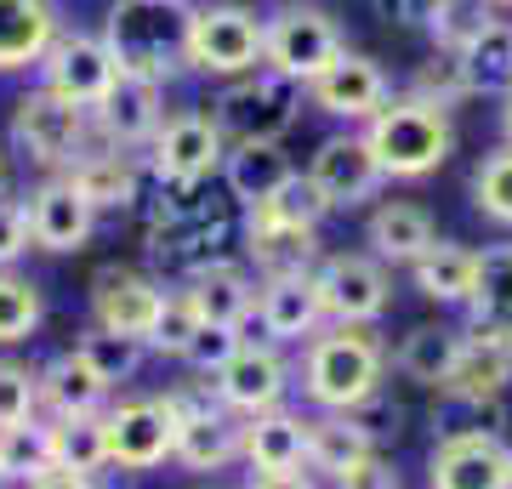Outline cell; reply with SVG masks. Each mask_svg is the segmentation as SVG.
Listing matches in <instances>:
<instances>
[{
  "mask_svg": "<svg viewBox=\"0 0 512 489\" xmlns=\"http://www.w3.org/2000/svg\"><path fill=\"white\" fill-rule=\"evenodd\" d=\"M296 387L313 410H359L382 393L387 347L370 325H325L313 342H302Z\"/></svg>",
  "mask_w": 512,
  "mask_h": 489,
  "instance_id": "cell-1",
  "label": "cell"
},
{
  "mask_svg": "<svg viewBox=\"0 0 512 489\" xmlns=\"http://www.w3.org/2000/svg\"><path fill=\"white\" fill-rule=\"evenodd\" d=\"M365 131L370 154H376V165H382V177L393 182H421L433 177L444 160H450V148H456V126H450V109H439V103H421V97H393Z\"/></svg>",
  "mask_w": 512,
  "mask_h": 489,
  "instance_id": "cell-2",
  "label": "cell"
},
{
  "mask_svg": "<svg viewBox=\"0 0 512 489\" xmlns=\"http://www.w3.org/2000/svg\"><path fill=\"white\" fill-rule=\"evenodd\" d=\"M183 23L188 0H114L103 12V40L120 57V74L171 80L183 69Z\"/></svg>",
  "mask_w": 512,
  "mask_h": 489,
  "instance_id": "cell-3",
  "label": "cell"
},
{
  "mask_svg": "<svg viewBox=\"0 0 512 489\" xmlns=\"http://www.w3.org/2000/svg\"><path fill=\"white\" fill-rule=\"evenodd\" d=\"M262 12L245 0H200L183 23V69L211 80H239L262 69Z\"/></svg>",
  "mask_w": 512,
  "mask_h": 489,
  "instance_id": "cell-4",
  "label": "cell"
},
{
  "mask_svg": "<svg viewBox=\"0 0 512 489\" xmlns=\"http://www.w3.org/2000/svg\"><path fill=\"white\" fill-rule=\"evenodd\" d=\"M12 148L35 171L63 177L92 148V109H80V103H69V97H57L46 86H29L12 103Z\"/></svg>",
  "mask_w": 512,
  "mask_h": 489,
  "instance_id": "cell-5",
  "label": "cell"
},
{
  "mask_svg": "<svg viewBox=\"0 0 512 489\" xmlns=\"http://www.w3.org/2000/svg\"><path fill=\"white\" fill-rule=\"evenodd\" d=\"M262 69L285 74L296 86H308L313 74H325L336 57L348 52V35L342 23L330 18L325 6L313 0H285L274 12H262Z\"/></svg>",
  "mask_w": 512,
  "mask_h": 489,
  "instance_id": "cell-6",
  "label": "cell"
},
{
  "mask_svg": "<svg viewBox=\"0 0 512 489\" xmlns=\"http://www.w3.org/2000/svg\"><path fill=\"white\" fill-rule=\"evenodd\" d=\"M211 114L228 143H279L302 114V86L274 69H251L217 91Z\"/></svg>",
  "mask_w": 512,
  "mask_h": 489,
  "instance_id": "cell-7",
  "label": "cell"
},
{
  "mask_svg": "<svg viewBox=\"0 0 512 489\" xmlns=\"http://www.w3.org/2000/svg\"><path fill=\"white\" fill-rule=\"evenodd\" d=\"M313 290L330 325H376L393 308V273L370 251H325L313 268Z\"/></svg>",
  "mask_w": 512,
  "mask_h": 489,
  "instance_id": "cell-8",
  "label": "cell"
},
{
  "mask_svg": "<svg viewBox=\"0 0 512 489\" xmlns=\"http://www.w3.org/2000/svg\"><path fill=\"white\" fill-rule=\"evenodd\" d=\"M222 160H228V137H222L217 114L205 109L165 114L160 137L148 143V177L177 182V188H205L211 177H222Z\"/></svg>",
  "mask_w": 512,
  "mask_h": 489,
  "instance_id": "cell-9",
  "label": "cell"
},
{
  "mask_svg": "<svg viewBox=\"0 0 512 489\" xmlns=\"http://www.w3.org/2000/svg\"><path fill=\"white\" fill-rule=\"evenodd\" d=\"M302 97H308V109H319L325 120L370 126V120L393 103V80H387V69L370 52H353L348 46L325 74H313L308 86H302Z\"/></svg>",
  "mask_w": 512,
  "mask_h": 489,
  "instance_id": "cell-10",
  "label": "cell"
},
{
  "mask_svg": "<svg viewBox=\"0 0 512 489\" xmlns=\"http://www.w3.org/2000/svg\"><path fill=\"white\" fill-rule=\"evenodd\" d=\"M120 80V57L109 52L103 29H63L52 40V52L40 57V86L69 97L80 109H97Z\"/></svg>",
  "mask_w": 512,
  "mask_h": 489,
  "instance_id": "cell-11",
  "label": "cell"
},
{
  "mask_svg": "<svg viewBox=\"0 0 512 489\" xmlns=\"http://www.w3.org/2000/svg\"><path fill=\"white\" fill-rule=\"evenodd\" d=\"M109 433V467L120 472H154L177 455V416L165 399H120L103 410Z\"/></svg>",
  "mask_w": 512,
  "mask_h": 489,
  "instance_id": "cell-12",
  "label": "cell"
},
{
  "mask_svg": "<svg viewBox=\"0 0 512 489\" xmlns=\"http://www.w3.org/2000/svg\"><path fill=\"white\" fill-rule=\"evenodd\" d=\"M211 387H217L222 410H234L245 421V416H262V410H279L291 399L296 370L279 353V342H239V353L211 376Z\"/></svg>",
  "mask_w": 512,
  "mask_h": 489,
  "instance_id": "cell-13",
  "label": "cell"
},
{
  "mask_svg": "<svg viewBox=\"0 0 512 489\" xmlns=\"http://www.w3.org/2000/svg\"><path fill=\"white\" fill-rule=\"evenodd\" d=\"M427 489H512V455L490 427H450L427 455Z\"/></svg>",
  "mask_w": 512,
  "mask_h": 489,
  "instance_id": "cell-14",
  "label": "cell"
},
{
  "mask_svg": "<svg viewBox=\"0 0 512 489\" xmlns=\"http://www.w3.org/2000/svg\"><path fill=\"white\" fill-rule=\"evenodd\" d=\"M160 126H165V80H148V74H120L114 91L92 109V143L120 148V154H148Z\"/></svg>",
  "mask_w": 512,
  "mask_h": 489,
  "instance_id": "cell-15",
  "label": "cell"
},
{
  "mask_svg": "<svg viewBox=\"0 0 512 489\" xmlns=\"http://www.w3.org/2000/svg\"><path fill=\"white\" fill-rule=\"evenodd\" d=\"M308 182L325 194L330 211H359V205H370L382 194L387 177H382V165H376V154H370L365 131L348 126V131H336V137H325V143L313 148Z\"/></svg>",
  "mask_w": 512,
  "mask_h": 489,
  "instance_id": "cell-16",
  "label": "cell"
},
{
  "mask_svg": "<svg viewBox=\"0 0 512 489\" xmlns=\"http://www.w3.org/2000/svg\"><path fill=\"white\" fill-rule=\"evenodd\" d=\"M160 302H165V285L137 268H97V279H92V325L114 330V336H131L143 347L154 336Z\"/></svg>",
  "mask_w": 512,
  "mask_h": 489,
  "instance_id": "cell-17",
  "label": "cell"
},
{
  "mask_svg": "<svg viewBox=\"0 0 512 489\" xmlns=\"http://www.w3.org/2000/svg\"><path fill=\"white\" fill-rule=\"evenodd\" d=\"M512 387V330L501 325H467L461 330V359L444 381L450 404H490Z\"/></svg>",
  "mask_w": 512,
  "mask_h": 489,
  "instance_id": "cell-18",
  "label": "cell"
},
{
  "mask_svg": "<svg viewBox=\"0 0 512 489\" xmlns=\"http://www.w3.org/2000/svg\"><path fill=\"white\" fill-rule=\"evenodd\" d=\"M23 205H29V239H35V251L74 256V251H86V245H92L97 211L74 194L69 177H46L35 194H23Z\"/></svg>",
  "mask_w": 512,
  "mask_h": 489,
  "instance_id": "cell-19",
  "label": "cell"
},
{
  "mask_svg": "<svg viewBox=\"0 0 512 489\" xmlns=\"http://www.w3.org/2000/svg\"><path fill=\"white\" fill-rule=\"evenodd\" d=\"M256 325H262V342H313L319 330L330 325L325 308H319V290H313V273H279V279H262L256 285Z\"/></svg>",
  "mask_w": 512,
  "mask_h": 489,
  "instance_id": "cell-20",
  "label": "cell"
},
{
  "mask_svg": "<svg viewBox=\"0 0 512 489\" xmlns=\"http://www.w3.org/2000/svg\"><path fill=\"white\" fill-rule=\"evenodd\" d=\"M239 461L251 472H302L308 467V416H296L291 404L245 416L239 421Z\"/></svg>",
  "mask_w": 512,
  "mask_h": 489,
  "instance_id": "cell-21",
  "label": "cell"
},
{
  "mask_svg": "<svg viewBox=\"0 0 512 489\" xmlns=\"http://www.w3.org/2000/svg\"><path fill=\"white\" fill-rule=\"evenodd\" d=\"M63 177L74 182V194L92 205L97 217L103 211H137V200H143V165L131 160V154H120V148H103V143L86 148Z\"/></svg>",
  "mask_w": 512,
  "mask_h": 489,
  "instance_id": "cell-22",
  "label": "cell"
},
{
  "mask_svg": "<svg viewBox=\"0 0 512 489\" xmlns=\"http://www.w3.org/2000/svg\"><path fill=\"white\" fill-rule=\"evenodd\" d=\"M433 239H439V222L416 200H382L365 217V251L376 262H387V268H410Z\"/></svg>",
  "mask_w": 512,
  "mask_h": 489,
  "instance_id": "cell-23",
  "label": "cell"
},
{
  "mask_svg": "<svg viewBox=\"0 0 512 489\" xmlns=\"http://www.w3.org/2000/svg\"><path fill=\"white\" fill-rule=\"evenodd\" d=\"M57 35H63L57 0H0V74L40 69Z\"/></svg>",
  "mask_w": 512,
  "mask_h": 489,
  "instance_id": "cell-24",
  "label": "cell"
},
{
  "mask_svg": "<svg viewBox=\"0 0 512 489\" xmlns=\"http://www.w3.org/2000/svg\"><path fill=\"white\" fill-rule=\"evenodd\" d=\"M478 262H484V251H473V245H461V239H433V245L410 262V285H416L427 302H439V308H467L473 290H478Z\"/></svg>",
  "mask_w": 512,
  "mask_h": 489,
  "instance_id": "cell-25",
  "label": "cell"
},
{
  "mask_svg": "<svg viewBox=\"0 0 512 489\" xmlns=\"http://www.w3.org/2000/svg\"><path fill=\"white\" fill-rule=\"evenodd\" d=\"M296 177V160L279 143H228V160H222V188L239 211L274 200L279 188Z\"/></svg>",
  "mask_w": 512,
  "mask_h": 489,
  "instance_id": "cell-26",
  "label": "cell"
},
{
  "mask_svg": "<svg viewBox=\"0 0 512 489\" xmlns=\"http://www.w3.org/2000/svg\"><path fill=\"white\" fill-rule=\"evenodd\" d=\"M183 285H188V296H194V308H200L205 325L245 330V319L256 313V285H262V279H251V268H245V262L222 256V262L200 268L194 279H183Z\"/></svg>",
  "mask_w": 512,
  "mask_h": 489,
  "instance_id": "cell-27",
  "label": "cell"
},
{
  "mask_svg": "<svg viewBox=\"0 0 512 489\" xmlns=\"http://www.w3.org/2000/svg\"><path fill=\"white\" fill-rule=\"evenodd\" d=\"M319 234H291V228H274V222L245 217L239 228V262L256 268V279H279V273H313L319 268Z\"/></svg>",
  "mask_w": 512,
  "mask_h": 489,
  "instance_id": "cell-28",
  "label": "cell"
},
{
  "mask_svg": "<svg viewBox=\"0 0 512 489\" xmlns=\"http://www.w3.org/2000/svg\"><path fill=\"white\" fill-rule=\"evenodd\" d=\"M365 455H376V438L365 433L359 416H348V410H319V416H308V472L313 478H330L336 484Z\"/></svg>",
  "mask_w": 512,
  "mask_h": 489,
  "instance_id": "cell-29",
  "label": "cell"
},
{
  "mask_svg": "<svg viewBox=\"0 0 512 489\" xmlns=\"http://www.w3.org/2000/svg\"><path fill=\"white\" fill-rule=\"evenodd\" d=\"M40 410L46 416H103L109 410V387L80 353H57L40 364Z\"/></svg>",
  "mask_w": 512,
  "mask_h": 489,
  "instance_id": "cell-30",
  "label": "cell"
},
{
  "mask_svg": "<svg viewBox=\"0 0 512 489\" xmlns=\"http://www.w3.org/2000/svg\"><path fill=\"white\" fill-rule=\"evenodd\" d=\"M171 461H183L188 472H222L239 461V416L234 410H194V416L177 421V455Z\"/></svg>",
  "mask_w": 512,
  "mask_h": 489,
  "instance_id": "cell-31",
  "label": "cell"
},
{
  "mask_svg": "<svg viewBox=\"0 0 512 489\" xmlns=\"http://www.w3.org/2000/svg\"><path fill=\"white\" fill-rule=\"evenodd\" d=\"M456 359H461V330H450V325H416V330H404L399 353H393V370H399L404 381H416V387L444 393V381H450Z\"/></svg>",
  "mask_w": 512,
  "mask_h": 489,
  "instance_id": "cell-32",
  "label": "cell"
},
{
  "mask_svg": "<svg viewBox=\"0 0 512 489\" xmlns=\"http://www.w3.org/2000/svg\"><path fill=\"white\" fill-rule=\"evenodd\" d=\"M46 450H52L57 472H97L109 467V433L103 416H46Z\"/></svg>",
  "mask_w": 512,
  "mask_h": 489,
  "instance_id": "cell-33",
  "label": "cell"
},
{
  "mask_svg": "<svg viewBox=\"0 0 512 489\" xmlns=\"http://www.w3.org/2000/svg\"><path fill=\"white\" fill-rule=\"evenodd\" d=\"M473 97H507L512 91V18H495L484 35L461 52Z\"/></svg>",
  "mask_w": 512,
  "mask_h": 489,
  "instance_id": "cell-34",
  "label": "cell"
},
{
  "mask_svg": "<svg viewBox=\"0 0 512 489\" xmlns=\"http://www.w3.org/2000/svg\"><path fill=\"white\" fill-rule=\"evenodd\" d=\"M74 353L97 370V381L109 387V393H120L126 381H137V370L148 364V347L131 342V336H114V330H97L86 325L80 336H74Z\"/></svg>",
  "mask_w": 512,
  "mask_h": 489,
  "instance_id": "cell-35",
  "label": "cell"
},
{
  "mask_svg": "<svg viewBox=\"0 0 512 489\" xmlns=\"http://www.w3.org/2000/svg\"><path fill=\"white\" fill-rule=\"evenodd\" d=\"M245 217H256V222H274V228H291V234H319V222L330 217V205H325V194L308 182V171H296L285 188H279L274 200H262V205H251Z\"/></svg>",
  "mask_w": 512,
  "mask_h": 489,
  "instance_id": "cell-36",
  "label": "cell"
},
{
  "mask_svg": "<svg viewBox=\"0 0 512 489\" xmlns=\"http://www.w3.org/2000/svg\"><path fill=\"white\" fill-rule=\"evenodd\" d=\"M40 325H46V290L18 268H0V347L29 342Z\"/></svg>",
  "mask_w": 512,
  "mask_h": 489,
  "instance_id": "cell-37",
  "label": "cell"
},
{
  "mask_svg": "<svg viewBox=\"0 0 512 489\" xmlns=\"http://www.w3.org/2000/svg\"><path fill=\"white\" fill-rule=\"evenodd\" d=\"M467 319H473V325L512 330V245L484 251V262H478V290H473V302H467Z\"/></svg>",
  "mask_w": 512,
  "mask_h": 489,
  "instance_id": "cell-38",
  "label": "cell"
},
{
  "mask_svg": "<svg viewBox=\"0 0 512 489\" xmlns=\"http://www.w3.org/2000/svg\"><path fill=\"white\" fill-rule=\"evenodd\" d=\"M501 18L490 0H439L433 6V18H427V35H433V52H450L461 57L467 46H473L490 23Z\"/></svg>",
  "mask_w": 512,
  "mask_h": 489,
  "instance_id": "cell-39",
  "label": "cell"
},
{
  "mask_svg": "<svg viewBox=\"0 0 512 489\" xmlns=\"http://www.w3.org/2000/svg\"><path fill=\"white\" fill-rule=\"evenodd\" d=\"M40 472H52V450H46V416L0 427V478L6 484H35Z\"/></svg>",
  "mask_w": 512,
  "mask_h": 489,
  "instance_id": "cell-40",
  "label": "cell"
},
{
  "mask_svg": "<svg viewBox=\"0 0 512 489\" xmlns=\"http://www.w3.org/2000/svg\"><path fill=\"white\" fill-rule=\"evenodd\" d=\"M467 194H473V211H478V217H490L495 228H512V143L490 148V154L473 165Z\"/></svg>",
  "mask_w": 512,
  "mask_h": 489,
  "instance_id": "cell-41",
  "label": "cell"
},
{
  "mask_svg": "<svg viewBox=\"0 0 512 489\" xmlns=\"http://www.w3.org/2000/svg\"><path fill=\"white\" fill-rule=\"evenodd\" d=\"M200 308H194V296H188V285L165 290L160 302V319H154V336H148V353H160V359H183L188 342L200 336Z\"/></svg>",
  "mask_w": 512,
  "mask_h": 489,
  "instance_id": "cell-42",
  "label": "cell"
},
{
  "mask_svg": "<svg viewBox=\"0 0 512 489\" xmlns=\"http://www.w3.org/2000/svg\"><path fill=\"white\" fill-rule=\"evenodd\" d=\"M410 97H421V103H439V109H456L461 97H473V86H467V69H461V57L433 52L416 74H410Z\"/></svg>",
  "mask_w": 512,
  "mask_h": 489,
  "instance_id": "cell-43",
  "label": "cell"
},
{
  "mask_svg": "<svg viewBox=\"0 0 512 489\" xmlns=\"http://www.w3.org/2000/svg\"><path fill=\"white\" fill-rule=\"evenodd\" d=\"M46 416L40 410V370L18 359H0V427H18V421Z\"/></svg>",
  "mask_w": 512,
  "mask_h": 489,
  "instance_id": "cell-44",
  "label": "cell"
},
{
  "mask_svg": "<svg viewBox=\"0 0 512 489\" xmlns=\"http://www.w3.org/2000/svg\"><path fill=\"white\" fill-rule=\"evenodd\" d=\"M239 342H245V336H239V330H228V325H200V336L188 342L183 364L194 370V376H217L222 364L239 353Z\"/></svg>",
  "mask_w": 512,
  "mask_h": 489,
  "instance_id": "cell-45",
  "label": "cell"
},
{
  "mask_svg": "<svg viewBox=\"0 0 512 489\" xmlns=\"http://www.w3.org/2000/svg\"><path fill=\"white\" fill-rule=\"evenodd\" d=\"M29 251H35V239H29V205L0 194V268H18Z\"/></svg>",
  "mask_w": 512,
  "mask_h": 489,
  "instance_id": "cell-46",
  "label": "cell"
},
{
  "mask_svg": "<svg viewBox=\"0 0 512 489\" xmlns=\"http://www.w3.org/2000/svg\"><path fill=\"white\" fill-rule=\"evenodd\" d=\"M330 489H404V478H399V467H393V455L376 450V455H365L359 467L342 472Z\"/></svg>",
  "mask_w": 512,
  "mask_h": 489,
  "instance_id": "cell-47",
  "label": "cell"
},
{
  "mask_svg": "<svg viewBox=\"0 0 512 489\" xmlns=\"http://www.w3.org/2000/svg\"><path fill=\"white\" fill-rule=\"evenodd\" d=\"M433 6H439V0H376L382 23H393V29H427Z\"/></svg>",
  "mask_w": 512,
  "mask_h": 489,
  "instance_id": "cell-48",
  "label": "cell"
},
{
  "mask_svg": "<svg viewBox=\"0 0 512 489\" xmlns=\"http://www.w3.org/2000/svg\"><path fill=\"white\" fill-rule=\"evenodd\" d=\"M245 489H319V484H313V472L302 467V472H256Z\"/></svg>",
  "mask_w": 512,
  "mask_h": 489,
  "instance_id": "cell-49",
  "label": "cell"
},
{
  "mask_svg": "<svg viewBox=\"0 0 512 489\" xmlns=\"http://www.w3.org/2000/svg\"><path fill=\"white\" fill-rule=\"evenodd\" d=\"M23 489H97V478H86V472H40L35 484H23Z\"/></svg>",
  "mask_w": 512,
  "mask_h": 489,
  "instance_id": "cell-50",
  "label": "cell"
},
{
  "mask_svg": "<svg viewBox=\"0 0 512 489\" xmlns=\"http://www.w3.org/2000/svg\"><path fill=\"white\" fill-rule=\"evenodd\" d=\"M501 137H507V143H512V91H507V97H501Z\"/></svg>",
  "mask_w": 512,
  "mask_h": 489,
  "instance_id": "cell-51",
  "label": "cell"
},
{
  "mask_svg": "<svg viewBox=\"0 0 512 489\" xmlns=\"http://www.w3.org/2000/svg\"><path fill=\"white\" fill-rule=\"evenodd\" d=\"M490 6H495V12H512V0H490Z\"/></svg>",
  "mask_w": 512,
  "mask_h": 489,
  "instance_id": "cell-52",
  "label": "cell"
},
{
  "mask_svg": "<svg viewBox=\"0 0 512 489\" xmlns=\"http://www.w3.org/2000/svg\"><path fill=\"white\" fill-rule=\"evenodd\" d=\"M0 177H6V160H0Z\"/></svg>",
  "mask_w": 512,
  "mask_h": 489,
  "instance_id": "cell-53",
  "label": "cell"
},
{
  "mask_svg": "<svg viewBox=\"0 0 512 489\" xmlns=\"http://www.w3.org/2000/svg\"><path fill=\"white\" fill-rule=\"evenodd\" d=\"M507 455H512V444H507Z\"/></svg>",
  "mask_w": 512,
  "mask_h": 489,
  "instance_id": "cell-54",
  "label": "cell"
},
{
  "mask_svg": "<svg viewBox=\"0 0 512 489\" xmlns=\"http://www.w3.org/2000/svg\"><path fill=\"white\" fill-rule=\"evenodd\" d=\"M0 484H6V478H0Z\"/></svg>",
  "mask_w": 512,
  "mask_h": 489,
  "instance_id": "cell-55",
  "label": "cell"
}]
</instances>
